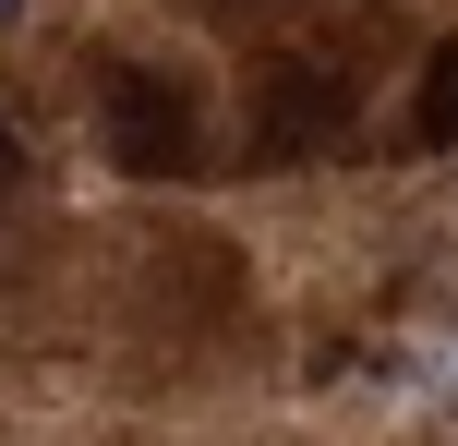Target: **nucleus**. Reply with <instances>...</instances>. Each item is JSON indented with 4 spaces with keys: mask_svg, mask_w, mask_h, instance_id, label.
<instances>
[{
    "mask_svg": "<svg viewBox=\"0 0 458 446\" xmlns=\"http://www.w3.org/2000/svg\"><path fill=\"white\" fill-rule=\"evenodd\" d=\"M97 133H109V157L145 169V181H193V169H206V109H193V85H169V72H109V85H97Z\"/></svg>",
    "mask_w": 458,
    "mask_h": 446,
    "instance_id": "1",
    "label": "nucleus"
},
{
    "mask_svg": "<svg viewBox=\"0 0 458 446\" xmlns=\"http://www.w3.org/2000/svg\"><path fill=\"white\" fill-rule=\"evenodd\" d=\"M350 121V72H326V61H277L266 72V97H253V133H266V157H301L314 133H338Z\"/></svg>",
    "mask_w": 458,
    "mask_h": 446,
    "instance_id": "2",
    "label": "nucleus"
},
{
    "mask_svg": "<svg viewBox=\"0 0 458 446\" xmlns=\"http://www.w3.org/2000/svg\"><path fill=\"white\" fill-rule=\"evenodd\" d=\"M411 133H422V145H458V37L435 48V72H422V97H411Z\"/></svg>",
    "mask_w": 458,
    "mask_h": 446,
    "instance_id": "3",
    "label": "nucleus"
},
{
    "mask_svg": "<svg viewBox=\"0 0 458 446\" xmlns=\"http://www.w3.org/2000/svg\"><path fill=\"white\" fill-rule=\"evenodd\" d=\"M13 181H24V145H13V121H0V206H13Z\"/></svg>",
    "mask_w": 458,
    "mask_h": 446,
    "instance_id": "4",
    "label": "nucleus"
},
{
    "mask_svg": "<svg viewBox=\"0 0 458 446\" xmlns=\"http://www.w3.org/2000/svg\"><path fill=\"white\" fill-rule=\"evenodd\" d=\"M0 13H13V0H0Z\"/></svg>",
    "mask_w": 458,
    "mask_h": 446,
    "instance_id": "5",
    "label": "nucleus"
}]
</instances>
